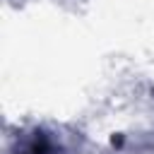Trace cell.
Wrapping results in <instances>:
<instances>
[{
	"mask_svg": "<svg viewBox=\"0 0 154 154\" xmlns=\"http://www.w3.org/2000/svg\"><path fill=\"white\" fill-rule=\"evenodd\" d=\"M24 154H51V142H48V137H46L43 132H36V135L26 142Z\"/></svg>",
	"mask_w": 154,
	"mask_h": 154,
	"instance_id": "6da1fadb",
	"label": "cell"
}]
</instances>
